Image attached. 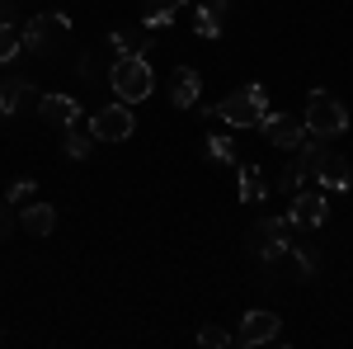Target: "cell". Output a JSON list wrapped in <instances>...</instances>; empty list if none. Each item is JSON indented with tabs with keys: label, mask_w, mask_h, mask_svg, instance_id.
<instances>
[{
	"label": "cell",
	"mask_w": 353,
	"mask_h": 349,
	"mask_svg": "<svg viewBox=\"0 0 353 349\" xmlns=\"http://www.w3.org/2000/svg\"><path fill=\"white\" fill-rule=\"evenodd\" d=\"M208 118H226L231 128H259L264 123V113H269V90L264 85H241V90H231L221 104H212V109H203Z\"/></svg>",
	"instance_id": "1"
},
{
	"label": "cell",
	"mask_w": 353,
	"mask_h": 349,
	"mask_svg": "<svg viewBox=\"0 0 353 349\" xmlns=\"http://www.w3.org/2000/svg\"><path fill=\"white\" fill-rule=\"evenodd\" d=\"M109 85H113V95H118L123 104H141V100H151V90H156V71H151L146 57H113Z\"/></svg>",
	"instance_id": "2"
},
{
	"label": "cell",
	"mask_w": 353,
	"mask_h": 349,
	"mask_svg": "<svg viewBox=\"0 0 353 349\" xmlns=\"http://www.w3.org/2000/svg\"><path fill=\"white\" fill-rule=\"evenodd\" d=\"M306 133L330 142V137H344L349 133V109L339 104L330 90H311L306 95Z\"/></svg>",
	"instance_id": "3"
},
{
	"label": "cell",
	"mask_w": 353,
	"mask_h": 349,
	"mask_svg": "<svg viewBox=\"0 0 353 349\" xmlns=\"http://www.w3.org/2000/svg\"><path fill=\"white\" fill-rule=\"evenodd\" d=\"M66 33H71V19L66 15H33L24 28H19V43H24V53H38V57H52L61 43H66Z\"/></svg>",
	"instance_id": "4"
},
{
	"label": "cell",
	"mask_w": 353,
	"mask_h": 349,
	"mask_svg": "<svg viewBox=\"0 0 353 349\" xmlns=\"http://www.w3.org/2000/svg\"><path fill=\"white\" fill-rule=\"evenodd\" d=\"M132 104H104L94 118H90V133H94V142H128L132 137Z\"/></svg>",
	"instance_id": "5"
},
{
	"label": "cell",
	"mask_w": 353,
	"mask_h": 349,
	"mask_svg": "<svg viewBox=\"0 0 353 349\" xmlns=\"http://www.w3.org/2000/svg\"><path fill=\"white\" fill-rule=\"evenodd\" d=\"M283 335V321L273 317V312H245L241 317V330L231 335V345H269V340H278Z\"/></svg>",
	"instance_id": "6"
},
{
	"label": "cell",
	"mask_w": 353,
	"mask_h": 349,
	"mask_svg": "<svg viewBox=\"0 0 353 349\" xmlns=\"http://www.w3.org/2000/svg\"><path fill=\"white\" fill-rule=\"evenodd\" d=\"M259 128H264V137H269L278 151H297L301 137H306V128H301L292 113H264V123H259Z\"/></svg>",
	"instance_id": "7"
},
{
	"label": "cell",
	"mask_w": 353,
	"mask_h": 349,
	"mask_svg": "<svg viewBox=\"0 0 353 349\" xmlns=\"http://www.w3.org/2000/svg\"><path fill=\"white\" fill-rule=\"evenodd\" d=\"M325 213H330L325 194H311V189H297V194H292V208H288L292 227H321Z\"/></svg>",
	"instance_id": "8"
},
{
	"label": "cell",
	"mask_w": 353,
	"mask_h": 349,
	"mask_svg": "<svg viewBox=\"0 0 353 349\" xmlns=\"http://www.w3.org/2000/svg\"><path fill=\"white\" fill-rule=\"evenodd\" d=\"M38 113L57 123V128H71L76 118H81V100H71V95H43L38 100Z\"/></svg>",
	"instance_id": "9"
},
{
	"label": "cell",
	"mask_w": 353,
	"mask_h": 349,
	"mask_svg": "<svg viewBox=\"0 0 353 349\" xmlns=\"http://www.w3.org/2000/svg\"><path fill=\"white\" fill-rule=\"evenodd\" d=\"M109 48L118 57H141V53H151V28L146 24H137V28H113L109 33Z\"/></svg>",
	"instance_id": "10"
},
{
	"label": "cell",
	"mask_w": 353,
	"mask_h": 349,
	"mask_svg": "<svg viewBox=\"0 0 353 349\" xmlns=\"http://www.w3.org/2000/svg\"><path fill=\"white\" fill-rule=\"evenodd\" d=\"M198 90H203V76H198L193 66H174V76H170V100L179 109H193L198 104Z\"/></svg>",
	"instance_id": "11"
},
{
	"label": "cell",
	"mask_w": 353,
	"mask_h": 349,
	"mask_svg": "<svg viewBox=\"0 0 353 349\" xmlns=\"http://www.w3.org/2000/svg\"><path fill=\"white\" fill-rule=\"evenodd\" d=\"M19 227H24L28 236H52V227H57V213H52V203H24V213H19Z\"/></svg>",
	"instance_id": "12"
},
{
	"label": "cell",
	"mask_w": 353,
	"mask_h": 349,
	"mask_svg": "<svg viewBox=\"0 0 353 349\" xmlns=\"http://www.w3.org/2000/svg\"><path fill=\"white\" fill-rule=\"evenodd\" d=\"M33 104V85L24 76H10V81H0V113L10 118V113H19V109Z\"/></svg>",
	"instance_id": "13"
},
{
	"label": "cell",
	"mask_w": 353,
	"mask_h": 349,
	"mask_svg": "<svg viewBox=\"0 0 353 349\" xmlns=\"http://www.w3.org/2000/svg\"><path fill=\"white\" fill-rule=\"evenodd\" d=\"M221 28H226V5H221V0H203V5L193 10V33L217 38Z\"/></svg>",
	"instance_id": "14"
},
{
	"label": "cell",
	"mask_w": 353,
	"mask_h": 349,
	"mask_svg": "<svg viewBox=\"0 0 353 349\" xmlns=\"http://www.w3.org/2000/svg\"><path fill=\"white\" fill-rule=\"evenodd\" d=\"M316 180H321L325 189H339V194H344V189L353 185V165L344 161V156H330V151H325V161H321V170H316Z\"/></svg>",
	"instance_id": "15"
},
{
	"label": "cell",
	"mask_w": 353,
	"mask_h": 349,
	"mask_svg": "<svg viewBox=\"0 0 353 349\" xmlns=\"http://www.w3.org/2000/svg\"><path fill=\"white\" fill-rule=\"evenodd\" d=\"M250 250H254L264 265H278L283 255H292V241H283V236H264V232L254 227V232H250Z\"/></svg>",
	"instance_id": "16"
},
{
	"label": "cell",
	"mask_w": 353,
	"mask_h": 349,
	"mask_svg": "<svg viewBox=\"0 0 353 349\" xmlns=\"http://www.w3.org/2000/svg\"><path fill=\"white\" fill-rule=\"evenodd\" d=\"M264 194H269V185H264L259 165H241V203H259Z\"/></svg>",
	"instance_id": "17"
},
{
	"label": "cell",
	"mask_w": 353,
	"mask_h": 349,
	"mask_svg": "<svg viewBox=\"0 0 353 349\" xmlns=\"http://www.w3.org/2000/svg\"><path fill=\"white\" fill-rule=\"evenodd\" d=\"M61 147H66L71 161H90V151H94V133H76V123H71L66 137H61Z\"/></svg>",
	"instance_id": "18"
},
{
	"label": "cell",
	"mask_w": 353,
	"mask_h": 349,
	"mask_svg": "<svg viewBox=\"0 0 353 349\" xmlns=\"http://www.w3.org/2000/svg\"><path fill=\"white\" fill-rule=\"evenodd\" d=\"M297 161H301V170H306V175H316V170H321V161H325V142H321V137H301Z\"/></svg>",
	"instance_id": "19"
},
{
	"label": "cell",
	"mask_w": 353,
	"mask_h": 349,
	"mask_svg": "<svg viewBox=\"0 0 353 349\" xmlns=\"http://www.w3.org/2000/svg\"><path fill=\"white\" fill-rule=\"evenodd\" d=\"M198 345L203 349H226L231 345V330H226V326H203V330H198Z\"/></svg>",
	"instance_id": "20"
},
{
	"label": "cell",
	"mask_w": 353,
	"mask_h": 349,
	"mask_svg": "<svg viewBox=\"0 0 353 349\" xmlns=\"http://www.w3.org/2000/svg\"><path fill=\"white\" fill-rule=\"evenodd\" d=\"M301 185H306V170H301V161L283 165V175H278V189H283V194H297Z\"/></svg>",
	"instance_id": "21"
},
{
	"label": "cell",
	"mask_w": 353,
	"mask_h": 349,
	"mask_svg": "<svg viewBox=\"0 0 353 349\" xmlns=\"http://www.w3.org/2000/svg\"><path fill=\"white\" fill-rule=\"evenodd\" d=\"M24 53V43H19V33L10 24H0V62H14V57Z\"/></svg>",
	"instance_id": "22"
},
{
	"label": "cell",
	"mask_w": 353,
	"mask_h": 349,
	"mask_svg": "<svg viewBox=\"0 0 353 349\" xmlns=\"http://www.w3.org/2000/svg\"><path fill=\"white\" fill-rule=\"evenodd\" d=\"M297 269H301V279H316V269H321V250H316V245L297 250Z\"/></svg>",
	"instance_id": "23"
},
{
	"label": "cell",
	"mask_w": 353,
	"mask_h": 349,
	"mask_svg": "<svg viewBox=\"0 0 353 349\" xmlns=\"http://www.w3.org/2000/svg\"><path fill=\"white\" fill-rule=\"evenodd\" d=\"M28 198H38V185L33 180H14L10 194H5V203H28Z\"/></svg>",
	"instance_id": "24"
},
{
	"label": "cell",
	"mask_w": 353,
	"mask_h": 349,
	"mask_svg": "<svg viewBox=\"0 0 353 349\" xmlns=\"http://www.w3.org/2000/svg\"><path fill=\"white\" fill-rule=\"evenodd\" d=\"M208 156H217V161H236V142H231V137H208Z\"/></svg>",
	"instance_id": "25"
},
{
	"label": "cell",
	"mask_w": 353,
	"mask_h": 349,
	"mask_svg": "<svg viewBox=\"0 0 353 349\" xmlns=\"http://www.w3.org/2000/svg\"><path fill=\"white\" fill-rule=\"evenodd\" d=\"M81 76H85V81H94V76H99V53H85L81 57Z\"/></svg>",
	"instance_id": "26"
},
{
	"label": "cell",
	"mask_w": 353,
	"mask_h": 349,
	"mask_svg": "<svg viewBox=\"0 0 353 349\" xmlns=\"http://www.w3.org/2000/svg\"><path fill=\"white\" fill-rule=\"evenodd\" d=\"M170 19H174V10H151V15H146V28H165Z\"/></svg>",
	"instance_id": "27"
},
{
	"label": "cell",
	"mask_w": 353,
	"mask_h": 349,
	"mask_svg": "<svg viewBox=\"0 0 353 349\" xmlns=\"http://www.w3.org/2000/svg\"><path fill=\"white\" fill-rule=\"evenodd\" d=\"M10 232H14V217H10V208L0 203V241H10Z\"/></svg>",
	"instance_id": "28"
},
{
	"label": "cell",
	"mask_w": 353,
	"mask_h": 349,
	"mask_svg": "<svg viewBox=\"0 0 353 349\" xmlns=\"http://www.w3.org/2000/svg\"><path fill=\"white\" fill-rule=\"evenodd\" d=\"M151 10H179V5H189V0H146Z\"/></svg>",
	"instance_id": "29"
},
{
	"label": "cell",
	"mask_w": 353,
	"mask_h": 349,
	"mask_svg": "<svg viewBox=\"0 0 353 349\" xmlns=\"http://www.w3.org/2000/svg\"><path fill=\"white\" fill-rule=\"evenodd\" d=\"M14 19V0H0V24H10Z\"/></svg>",
	"instance_id": "30"
},
{
	"label": "cell",
	"mask_w": 353,
	"mask_h": 349,
	"mask_svg": "<svg viewBox=\"0 0 353 349\" xmlns=\"http://www.w3.org/2000/svg\"><path fill=\"white\" fill-rule=\"evenodd\" d=\"M0 340H5V330H0Z\"/></svg>",
	"instance_id": "31"
},
{
	"label": "cell",
	"mask_w": 353,
	"mask_h": 349,
	"mask_svg": "<svg viewBox=\"0 0 353 349\" xmlns=\"http://www.w3.org/2000/svg\"><path fill=\"white\" fill-rule=\"evenodd\" d=\"M0 123H5V113H0Z\"/></svg>",
	"instance_id": "32"
}]
</instances>
